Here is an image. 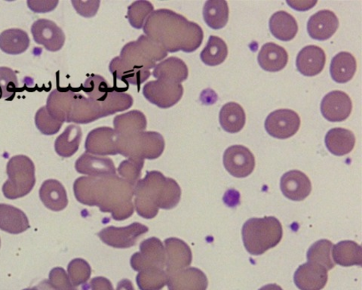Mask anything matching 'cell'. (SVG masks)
Listing matches in <instances>:
<instances>
[{
    "instance_id": "cell-1",
    "label": "cell",
    "mask_w": 362,
    "mask_h": 290,
    "mask_svg": "<svg viewBox=\"0 0 362 290\" xmlns=\"http://www.w3.org/2000/svg\"><path fill=\"white\" fill-rule=\"evenodd\" d=\"M74 190L79 203L98 207L117 221L127 219L134 213L133 186L117 175L78 178Z\"/></svg>"
},
{
    "instance_id": "cell-2",
    "label": "cell",
    "mask_w": 362,
    "mask_h": 290,
    "mask_svg": "<svg viewBox=\"0 0 362 290\" xmlns=\"http://www.w3.org/2000/svg\"><path fill=\"white\" fill-rule=\"evenodd\" d=\"M143 30L146 37L171 53L195 52L204 38L203 30L198 24L164 8L154 11L145 21Z\"/></svg>"
},
{
    "instance_id": "cell-3",
    "label": "cell",
    "mask_w": 362,
    "mask_h": 290,
    "mask_svg": "<svg viewBox=\"0 0 362 290\" xmlns=\"http://www.w3.org/2000/svg\"><path fill=\"white\" fill-rule=\"evenodd\" d=\"M134 204L138 214L151 219L158 209H172L180 202L181 190L173 178H165L158 171L146 172L143 180L135 185Z\"/></svg>"
},
{
    "instance_id": "cell-4",
    "label": "cell",
    "mask_w": 362,
    "mask_h": 290,
    "mask_svg": "<svg viewBox=\"0 0 362 290\" xmlns=\"http://www.w3.org/2000/svg\"><path fill=\"white\" fill-rule=\"evenodd\" d=\"M243 239L246 250L252 255H260L274 248L281 242L283 229L274 216L247 220L243 228Z\"/></svg>"
},
{
    "instance_id": "cell-5",
    "label": "cell",
    "mask_w": 362,
    "mask_h": 290,
    "mask_svg": "<svg viewBox=\"0 0 362 290\" xmlns=\"http://www.w3.org/2000/svg\"><path fill=\"white\" fill-rule=\"evenodd\" d=\"M117 151L129 159L156 160L165 150V140L156 132H141L129 136L117 134Z\"/></svg>"
},
{
    "instance_id": "cell-6",
    "label": "cell",
    "mask_w": 362,
    "mask_h": 290,
    "mask_svg": "<svg viewBox=\"0 0 362 290\" xmlns=\"http://www.w3.org/2000/svg\"><path fill=\"white\" fill-rule=\"evenodd\" d=\"M167 55L168 52L160 43L141 35L137 41L124 46L119 57L132 68L150 71L155 68L156 62L163 61Z\"/></svg>"
},
{
    "instance_id": "cell-7",
    "label": "cell",
    "mask_w": 362,
    "mask_h": 290,
    "mask_svg": "<svg viewBox=\"0 0 362 290\" xmlns=\"http://www.w3.org/2000/svg\"><path fill=\"white\" fill-rule=\"evenodd\" d=\"M8 180L3 187L4 196L16 199L30 193L36 183L35 166L25 155L11 158L7 164Z\"/></svg>"
},
{
    "instance_id": "cell-8",
    "label": "cell",
    "mask_w": 362,
    "mask_h": 290,
    "mask_svg": "<svg viewBox=\"0 0 362 290\" xmlns=\"http://www.w3.org/2000/svg\"><path fill=\"white\" fill-rule=\"evenodd\" d=\"M140 250L131 258V265L134 271L165 270L166 255L160 240L156 238L145 240L140 245Z\"/></svg>"
},
{
    "instance_id": "cell-9",
    "label": "cell",
    "mask_w": 362,
    "mask_h": 290,
    "mask_svg": "<svg viewBox=\"0 0 362 290\" xmlns=\"http://www.w3.org/2000/svg\"><path fill=\"white\" fill-rule=\"evenodd\" d=\"M143 95L146 100L162 109L175 105L184 95V87L180 83L163 81L147 83L143 88Z\"/></svg>"
},
{
    "instance_id": "cell-10",
    "label": "cell",
    "mask_w": 362,
    "mask_h": 290,
    "mask_svg": "<svg viewBox=\"0 0 362 290\" xmlns=\"http://www.w3.org/2000/svg\"><path fill=\"white\" fill-rule=\"evenodd\" d=\"M149 231V228L139 222H134L132 225L116 228L110 226L102 229L98 238L108 246L117 249H128L134 246L143 234Z\"/></svg>"
},
{
    "instance_id": "cell-11",
    "label": "cell",
    "mask_w": 362,
    "mask_h": 290,
    "mask_svg": "<svg viewBox=\"0 0 362 290\" xmlns=\"http://www.w3.org/2000/svg\"><path fill=\"white\" fill-rule=\"evenodd\" d=\"M300 118L296 111L279 109L270 113L265 121V129L269 136L279 139H289L298 132Z\"/></svg>"
},
{
    "instance_id": "cell-12",
    "label": "cell",
    "mask_w": 362,
    "mask_h": 290,
    "mask_svg": "<svg viewBox=\"0 0 362 290\" xmlns=\"http://www.w3.org/2000/svg\"><path fill=\"white\" fill-rule=\"evenodd\" d=\"M223 161L226 171L235 178L250 175L255 168L254 154L243 145H233L226 149Z\"/></svg>"
},
{
    "instance_id": "cell-13",
    "label": "cell",
    "mask_w": 362,
    "mask_h": 290,
    "mask_svg": "<svg viewBox=\"0 0 362 290\" xmlns=\"http://www.w3.org/2000/svg\"><path fill=\"white\" fill-rule=\"evenodd\" d=\"M34 41L42 45L45 50L58 52L65 42V35L62 28L48 19H40L34 22L31 28Z\"/></svg>"
},
{
    "instance_id": "cell-14",
    "label": "cell",
    "mask_w": 362,
    "mask_h": 290,
    "mask_svg": "<svg viewBox=\"0 0 362 290\" xmlns=\"http://www.w3.org/2000/svg\"><path fill=\"white\" fill-rule=\"evenodd\" d=\"M117 134L110 127H99L90 131L86 138V153L95 155H117Z\"/></svg>"
},
{
    "instance_id": "cell-15",
    "label": "cell",
    "mask_w": 362,
    "mask_h": 290,
    "mask_svg": "<svg viewBox=\"0 0 362 290\" xmlns=\"http://www.w3.org/2000/svg\"><path fill=\"white\" fill-rule=\"evenodd\" d=\"M352 100L342 91H333L327 94L321 104L323 117L330 122L346 120L352 112Z\"/></svg>"
},
{
    "instance_id": "cell-16",
    "label": "cell",
    "mask_w": 362,
    "mask_h": 290,
    "mask_svg": "<svg viewBox=\"0 0 362 290\" xmlns=\"http://www.w3.org/2000/svg\"><path fill=\"white\" fill-rule=\"evenodd\" d=\"M328 281L327 271L320 265L307 262L294 273V284L300 290H322Z\"/></svg>"
},
{
    "instance_id": "cell-17",
    "label": "cell",
    "mask_w": 362,
    "mask_h": 290,
    "mask_svg": "<svg viewBox=\"0 0 362 290\" xmlns=\"http://www.w3.org/2000/svg\"><path fill=\"white\" fill-rule=\"evenodd\" d=\"M280 187L283 195L293 202H302L312 192L310 178L298 170H291L283 175Z\"/></svg>"
},
{
    "instance_id": "cell-18",
    "label": "cell",
    "mask_w": 362,
    "mask_h": 290,
    "mask_svg": "<svg viewBox=\"0 0 362 290\" xmlns=\"http://www.w3.org/2000/svg\"><path fill=\"white\" fill-rule=\"evenodd\" d=\"M168 275L169 290H206L209 286L207 276L197 267H189Z\"/></svg>"
},
{
    "instance_id": "cell-19",
    "label": "cell",
    "mask_w": 362,
    "mask_h": 290,
    "mask_svg": "<svg viewBox=\"0 0 362 290\" xmlns=\"http://www.w3.org/2000/svg\"><path fill=\"white\" fill-rule=\"evenodd\" d=\"M168 274L182 270L192 263V252L188 245L177 238L165 240Z\"/></svg>"
},
{
    "instance_id": "cell-20",
    "label": "cell",
    "mask_w": 362,
    "mask_h": 290,
    "mask_svg": "<svg viewBox=\"0 0 362 290\" xmlns=\"http://www.w3.org/2000/svg\"><path fill=\"white\" fill-rule=\"evenodd\" d=\"M100 118H103V115L100 105L92 99L76 93L66 122L87 124Z\"/></svg>"
},
{
    "instance_id": "cell-21",
    "label": "cell",
    "mask_w": 362,
    "mask_h": 290,
    "mask_svg": "<svg viewBox=\"0 0 362 290\" xmlns=\"http://www.w3.org/2000/svg\"><path fill=\"white\" fill-rule=\"evenodd\" d=\"M338 27L337 16L330 10H321L310 17L308 31L313 39L323 41L330 39Z\"/></svg>"
},
{
    "instance_id": "cell-22",
    "label": "cell",
    "mask_w": 362,
    "mask_h": 290,
    "mask_svg": "<svg viewBox=\"0 0 362 290\" xmlns=\"http://www.w3.org/2000/svg\"><path fill=\"white\" fill-rule=\"evenodd\" d=\"M326 54L324 50L314 45L302 49L298 54L296 61L298 71L307 76L320 74L324 69Z\"/></svg>"
},
{
    "instance_id": "cell-23",
    "label": "cell",
    "mask_w": 362,
    "mask_h": 290,
    "mask_svg": "<svg viewBox=\"0 0 362 290\" xmlns=\"http://www.w3.org/2000/svg\"><path fill=\"white\" fill-rule=\"evenodd\" d=\"M76 170L81 174L92 177H102L117 175V170L112 161L107 158H100L83 153L75 164Z\"/></svg>"
},
{
    "instance_id": "cell-24",
    "label": "cell",
    "mask_w": 362,
    "mask_h": 290,
    "mask_svg": "<svg viewBox=\"0 0 362 290\" xmlns=\"http://www.w3.org/2000/svg\"><path fill=\"white\" fill-rule=\"evenodd\" d=\"M258 64L269 72H278L284 69L288 62L287 51L274 42H267L260 50Z\"/></svg>"
},
{
    "instance_id": "cell-25",
    "label": "cell",
    "mask_w": 362,
    "mask_h": 290,
    "mask_svg": "<svg viewBox=\"0 0 362 290\" xmlns=\"http://www.w3.org/2000/svg\"><path fill=\"white\" fill-rule=\"evenodd\" d=\"M153 75L158 81L180 84L187 79L189 71L184 61L171 57L156 64Z\"/></svg>"
},
{
    "instance_id": "cell-26",
    "label": "cell",
    "mask_w": 362,
    "mask_h": 290,
    "mask_svg": "<svg viewBox=\"0 0 362 290\" xmlns=\"http://www.w3.org/2000/svg\"><path fill=\"white\" fill-rule=\"evenodd\" d=\"M40 197L45 207L54 211L64 210L68 204L66 190L57 180L45 181L40 190Z\"/></svg>"
},
{
    "instance_id": "cell-27",
    "label": "cell",
    "mask_w": 362,
    "mask_h": 290,
    "mask_svg": "<svg viewBox=\"0 0 362 290\" xmlns=\"http://www.w3.org/2000/svg\"><path fill=\"white\" fill-rule=\"evenodd\" d=\"M29 228V220L24 211L11 205L0 204V229L18 234Z\"/></svg>"
},
{
    "instance_id": "cell-28",
    "label": "cell",
    "mask_w": 362,
    "mask_h": 290,
    "mask_svg": "<svg viewBox=\"0 0 362 290\" xmlns=\"http://www.w3.org/2000/svg\"><path fill=\"white\" fill-rule=\"evenodd\" d=\"M269 25L272 35L281 41L293 40L298 32L296 19L285 11H279L272 16Z\"/></svg>"
},
{
    "instance_id": "cell-29",
    "label": "cell",
    "mask_w": 362,
    "mask_h": 290,
    "mask_svg": "<svg viewBox=\"0 0 362 290\" xmlns=\"http://www.w3.org/2000/svg\"><path fill=\"white\" fill-rule=\"evenodd\" d=\"M326 147L336 156H344L352 151L356 144V137L352 131L334 128L327 132L325 137Z\"/></svg>"
},
{
    "instance_id": "cell-30",
    "label": "cell",
    "mask_w": 362,
    "mask_h": 290,
    "mask_svg": "<svg viewBox=\"0 0 362 290\" xmlns=\"http://www.w3.org/2000/svg\"><path fill=\"white\" fill-rule=\"evenodd\" d=\"M75 95L76 93L72 91L54 89L49 94L45 108L50 115L64 124L69 117Z\"/></svg>"
},
{
    "instance_id": "cell-31",
    "label": "cell",
    "mask_w": 362,
    "mask_h": 290,
    "mask_svg": "<svg viewBox=\"0 0 362 290\" xmlns=\"http://www.w3.org/2000/svg\"><path fill=\"white\" fill-rule=\"evenodd\" d=\"M356 69L357 63L354 55L347 52H341L332 59L330 73L336 83H346L353 79Z\"/></svg>"
},
{
    "instance_id": "cell-32",
    "label": "cell",
    "mask_w": 362,
    "mask_h": 290,
    "mask_svg": "<svg viewBox=\"0 0 362 290\" xmlns=\"http://www.w3.org/2000/svg\"><path fill=\"white\" fill-rule=\"evenodd\" d=\"M109 70L115 79L133 86H140L151 76L150 71L132 68L124 63L119 57H116L110 62Z\"/></svg>"
},
{
    "instance_id": "cell-33",
    "label": "cell",
    "mask_w": 362,
    "mask_h": 290,
    "mask_svg": "<svg viewBox=\"0 0 362 290\" xmlns=\"http://www.w3.org/2000/svg\"><path fill=\"white\" fill-rule=\"evenodd\" d=\"M332 256L334 263L343 267L362 265L361 247L352 240H344L334 245Z\"/></svg>"
},
{
    "instance_id": "cell-34",
    "label": "cell",
    "mask_w": 362,
    "mask_h": 290,
    "mask_svg": "<svg viewBox=\"0 0 362 290\" xmlns=\"http://www.w3.org/2000/svg\"><path fill=\"white\" fill-rule=\"evenodd\" d=\"M113 125L119 136H129L144 132L147 121L141 111L132 110L128 113L117 116L113 120Z\"/></svg>"
},
{
    "instance_id": "cell-35",
    "label": "cell",
    "mask_w": 362,
    "mask_h": 290,
    "mask_svg": "<svg viewBox=\"0 0 362 290\" xmlns=\"http://www.w3.org/2000/svg\"><path fill=\"white\" fill-rule=\"evenodd\" d=\"M83 132L81 127L76 125L67 127L54 143V149L61 157L68 158L72 157L79 148Z\"/></svg>"
},
{
    "instance_id": "cell-36",
    "label": "cell",
    "mask_w": 362,
    "mask_h": 290,
    "mask_svg": "<svg viewBox=\"0 0 362 290\" xmlns=\"http://www.w3.org/2000/svg\"><path fill=\"white\" fill-rule=\"evenodd\" d=\"M221 127L229 133L240 132L245 125L246 115L243 108L235 103L223 105L220 111Z\"/></svg>"
},
{
    "instance_id": "cell-37",
    "label": "cell",
    "mask_w": 362,
    "mask_h": 290,
    "mask_svg": "<svg viewBox=\"0 0 362 290\" xmlns=\"http://www.w3.org/2000/svg\"><path fill=\"white\" fill-rule=\"evenodd\" d=\"M203 18L207 25L214 30H220L229 20L228 4L223 0H209L203 7Z\"/></svg>"
},
{
    "instance_id": "cell-38",
    "label": "cell",
    "mask_w": 362,
    "mask_h": 290,
    "mask_svg": "<svg viewBox=\"0 0 362 290\" xmlns=\"http://www.w3.org/2000/svg\"><path fill=\"white\" fill-rule=\"evenodd\" d=\"M28 33L21 29H8L0 35V50L8 54L24 53L30 47Z\"/></svg>"
},
{
    "instance_id": "cell-39",
    "label": "cell",
    "mask_w": 362,
    "mask_h": 290,
    "mask_svg": "<svg viewBox=\"0 0 362 290\" xmlns=\"http://www.w3.org/2000/svg\"><path fill=\"white\" fill-rule=\"evenodd\" d=\"M83 91L88 96V98L92 99L101 108L113 88L103 76L93 74L87 78L83 86Z\"/></svg>"
},
{
    "instance_id": "cell-40",
    "label": "cell",
    "mask_w": 362,
    "mask_h": 290,
    "mask_svg": "<svg viewBox=\"0 0 362 290\" xmlns=\"http://www.w3.org/2000/svg\"><path fill=\"white\" fill-rule=\"evenodd\" d=\"M228 45L221 38L211 36L207 46L200 54V58L204 64L214 66L221 64L228 58Z\"/></svg>"
},
{
    "instance_id": "cell-41",
    "label": "cell",
    "mask_w": 362,
    "mask_h": 290,
    "mask_svg": "<svg viewBox=\"0 0 362 290\" xmlns=\"http://www.w3.org/2000/svg\"><path fill=\"white\" fill-rule=\"evenodd\" d=\"M333 247V243L328 240L323 239L315 242L308 252V262L320 265L327 271L332 270L335 267L332 256Z\"/></svg>"
},
{
    "instance_id": "cell-42",
    "label": "cell",
    "mask_w": 362,
    "mask_h": 290,
    "mask_svg": "<svg viewBox=\"0 0 362 290\" xmlns=\"http://www.w3.org/2000/svg\"><path fill=\"white\" fill-rule=\"evenodd\" d=\"M168 277L165 270H148L140 272L136 282L141 290H160L167 285Z\"/></svg>"
},
{
    "instance_id": "cell-43",
    "label": "cell",
    "mask_w": 362,
    "mask_h": 290,
    "mask_svg": "<svg viewBox=\"0 0 362 290\" xmlns=\"http://www.w3.org/2000/svg\"><path fill=\"white\" fill-rule=\"evenodd\" d=\"M153 6L148 1H136L128 8L127 18L131 26L141 29L147 18L153 12Z\"/></svg>"
},
{
    "instance_id": "cell-44",
    "label": "cell",
    "mask_w": 362,
    "mask_h": 290,
    "mask_svg": "<svg viewBox=\"0 0 362 290\" xmlns=\"http://www.w3.org/2000/svg\"><path fill=\"white\" fill-rule=\"evenodd\" d=\"M35 124L40 132L45 136H52L58 133L64 124L62 122L50 115L45 106L37 111L35 116Z\"/></svg>"
},
{
    "instance_id": "cell-45",
    "label": "cell",
    "mask_w": 362,
    "mask_h": 290,
    "mask_svg": "<svg viewBox=\"0 0 362 290\" xmlns=\"http://www.w3.org/2000/svg\"><path fill=\"white\" fill-rule=\"evenodd\" d=\"M18 88L16 73L6 66L0 68V98H13Z\"/></svg>"
},
{
    "instance_id": "cell-46",
    "label": "cell",
    "mask_w": 362,
    "mask_h": 290,
    "mask_svg": "<svg viewBox=\"0 0 362 290\" xmlns=\"http://www.w3.org/2000/svg\"><path fill=\"white\" fill-rule=\"evenodd\" d=\"M144 161L129 159L122 161L118 168V173L124 180L132 186L137 184L141 177Z\"/></svg>"
},
{
    "instance_id": "cell-47",
    "label": "cell",
    "mask_w": 362,
    "mask_h": 290,
    "mask_svg": "<svg viewBox=\"0 0 362 290\" xmlns=\"http://www.w3.org/2000/svg\"><path fill=\"white\" fill-rule=\"evenodd\" d=\"M68 272L74 286L85 284L92 274L89 264L82 259L74 260L68 265Z\"/></svg>"
},
{
    "instance_id": "cell-48",
    "label": "cell",
    "mask_w": 362,
    "mask_h": 290,
    "mask_svg": "<svg viewBox=\"0 0 362 290\" xmlns=\"http://www.w3.org/2000/svg\"><path fill=\"white\" fill-rule=\"evenodd\" d=\"M100 1H72L78 14L86 18L93 17L96 15L100 6Z\"/></svg>"
},
{
    "instance_id": "cell-49",
    "label": "cell",
    "mask_w": 362,
    "mask_h": 290,
    "mask_svg": "<svg viewBox=\"0 0 362 290\" xmlns=\"http://www.w3.org/2000/svg\"><path fill=\"white\" fill-rule=\"evenodd\" d=\"M59 1H28V6L33 12L36 13H47L54 10L59 4Z\"/></svg>"
},
{
    "instance_id": "cell-50",
    "label": "cell",
    "mask_w": 362,
    "mask_h": 290,
    "mask_svg": "<svg viewBox=\"0 0 362 290\" xmlns=\"http://www.w3.org/2000/svg\"><path fill=\"white\" fill-rule=\"evenodd\" d=\"M81 290H115L111 282L104 277H97L89 284H85Z\"/></svg>"
},
{
    "instance_id": "cell-51",
    "label": "cell",
    "mask_w": 362,
    "mask_h": 290,
    "mask_svg": "<svg viewBox=\"0 0 362 290\" xmlns=\"http://www.w3.org/2000/svg\"><path fill=\"white\" fill-rule=\"evenodd\" d=\"M117 290H135L134 286L129 279H123L120 281L117 287Z\"/></svg>"
},
{
    "instance_id": "cell-52",
    "label": "cell",
    "mask_w": 362,
    "mask_h": 290,
    "mask_svg": "<svg viewBox=\"0 0 362 290\" xmlns=\"http://www.w3.org/2000/svg\"><path fill=\"white\" fill-rule=\"evenodd\" d=\"M259 290H283L282 288L276 284H267L262 288H260Z\"/></svg>"
},
{
    "instance_id": "cell-53",
    "label": "cell",
    "mask_w": 362,
    "mask_h": 290,
    "mask_svg": "<svg viewBox=\"0 0 362 290\" xmlns=\"http://www.w3.org/2000/svg\"><path fill=\"white\" fill-rule=\"evenodd\" d=\"M0 247H1V240H0Z\"/></svg>"
}]
</instances>
